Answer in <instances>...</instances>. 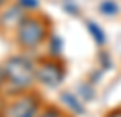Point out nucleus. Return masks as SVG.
Instances as JSON below:
<instances>
[{"mask_svg": "<svg viewBox=\"0 0 121 117\" xmlns=\"http://www.w3.org/2000/svg\"><path fill=\"white\" fill-rule=\"evenodd\" d=\"M6 77L11 82V86H17V90H24L31 84L33 80V66L24 57H11L4 64Z\"/></svg>", "mask_w": 121, "mask_h": 117, "instance_id": "obj_1", "label": "nucleus"}, {"mask_svg": "<svg viewBox=\"0 0 121 117\" xmlns=\"http://www.w3.org/2000/svg\"><path fill=\"white\" fill-rule=\"evenodd\" d=\"M17 29H18V33H17L18 42L24 48H35L44 38V24L39 18H24Z\"/></svg>", "mask_w": 121, "mask_h": 117, "instance_id": "obj_2", "label": "nucleus"}, {"mask_svg": "<svg viewBox=\"0 0 121 117\" xmlns=\"http://www.w3.org/2000/svg\"><path fill=\"white\" fill-rule=\"evenodd\" d=\"M35 75H37V79L40 82H44L46 86H57L62 80V70L57 64H53V62L40 64V68L35 71Z\"/></svg>", "mask_w": 121, "mask_h": 117, "instance_id": "obj_3", "label": "nucleus"}, {"mask_svg": "<svg viewBox=\"0 0 121 117\" xmlns=\"http://www.w3.org/2000/svg\"><path fill=\"white\" fill-rule=\"evenodd\" d=\"M37 113V101L33 97H24L11 104L8 110L9 117H33Z\"/></svg>", "mask_w": 121, "mask_h": 117, "instance_id": "obj_4", "label": "nucleus"}, {"mask_svg": "<svg viewBox=\"0 0 121 117\" xmlns=\"http://www.w3.org/2000/svg\"><path fill=\"white\" fill-rule=\"evenodd\" d=\"M22 20L24 18H22L20 7L11 6L2 13V17H0V26H2V28H17V26L22 24Z\"/></svg>", "mask_w": 121, "mask_h": 117, "instance_id": "obj_5", "label": "nucleus"}, {"mask_svg": "<svg viewBox=\"0 0 121 117\" xmlns=\"http://www.w3.org/2000/svg\"><path fill=\"white\" fill-rule=\"evenodd\" d=\"M60 97H62V101L66 102V104H68L72 110H75L77 113H83V112H84V108L81 106V104H79V101H77V99H75V97H73L72 93H62Z\"/></svg>", "mask_w": 121, "mask_h": 117, "instance_id": "obj_6", "label": "nucleus"}, {"mask_svg": "<svg viewBox=\"0 0 121 117\" xmlns=\"http://www.w3.org/2000/svg\"><path fill=\"white\" fill-rule=\"evenodd\" d=\"M88 29H90V33L94 35L95 42H97L99 46H103V44H105V33L101 31V28H99L95 22H88Z\"/></svg>", "mask_w": 121, "mask_h": 117, "instance_id": "obj_7", "label": "nucleus"}, {"mask_svg": "<svg viewBox=\"0 0 121 117\" xmlns=\"http://www.w3.org/2000/svg\"><path fill=\"white\" fill-rule=\"evenodd\" d=\"M99 9H101L105 15H116V13H117V6L114 4L112 0H105V2H101Z\"/></svg>", "mask_w": 121, "mask_h": 117, "instance_id": "obj_8", "label": "nucleus"}, {"mask_svg": "<svg viewBox=\"0 0 121 117\" xmlns=\"http://www.w3.org/2000/svg\"><path fill=\"white\" fill-rule=\"evenodd\" d=\"M18 4L24 7H31V9H35L39 6V0H18Z\"/></svg>", "mask_w": 121, "mask_h": 117, "instance_id": "obj_9", "label": "nucleus"}, {"mask_svg": "<svg viewBox=\"0 0 121 117\" xmlns=\"http://www.w3.org/2000/svg\"><path fill=\"white\" fill-rule=\"evenodd\" d=\"M42 117H60V113L55 108H48L44 113H42Z\"/></svg>", "mask_w": 121, "mask_h": 117, "instance_id": "obj_10", "label": "nucleus"}, {"mask_svg": "<svg viewBox=\"0 0 121 117\" xmlns=\"http://www.w3.org/2000/svg\"><path fill=\"white\" fill-rule=\"evenodd\" d=\"M60 38H57V37H55V38H52V50H53V53H57V51H59V48H60Z\"/></svg>", "mask_w": 121, "mask_h": 117, "instance_id": "obj_11", "label": "nucleus"}, {"mask_svg": "<svg viewBox=\"0 0 121 117\" xmlns=\"http://www.w3.org/2000/svg\"><path fill=\"white\" fill-rule=\"evenodd\" d=\"M4 77H6V71H4V68L0 66V84H2V80H4Z\"/></svg>", "mask_w": 121, "mask_h": 117, "instance_id": "obj_12", "label": "nucleus"}, {"mask_svg": "<svg viewBox=\"0 0 121 117\" xmlns=\"http://www.w3.org/2000/svg\"><path fill=\"white\" fill-rule=\"evenodd\" d=\"M108 117H121V112H114V113H110Z\"/></svg>", "mask_w": 121, "mask_h": 117, "instance_id": "obj_13", "label": "nucleus"}, {"mask_svg": "<svg viewBox=\"0 0 121 117\" xmlns=\"http://www.w3.org/2000/svg\"><path fill=\"white\" fill-rule=\"evenodd\" d=\"M0 4H2V0H0Z\"/></svg>", "mask_w": 121, "mask_h": 117, "instance_id": "obj_14", "label": "nucleus"}]
</instances>
